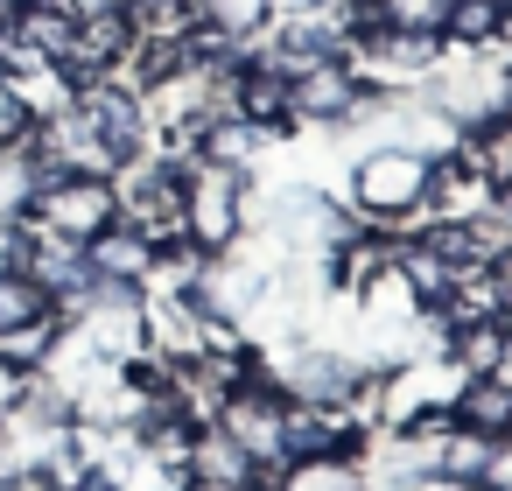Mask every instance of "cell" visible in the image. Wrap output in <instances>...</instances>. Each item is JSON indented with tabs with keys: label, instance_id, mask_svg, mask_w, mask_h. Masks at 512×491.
<instances>
[{
	"label": "cell",
	"instance_id": "2e32d148",
	"mask_svg": "<svg viewBox=\"0 0 512 491\" xmlns=\"http://www.w3.org/2000/svg\"><path fill=\"white\" fill-rule=\"evenodd\" d=\"M29 197H36V162L15 141V148H0V225H15L29 211Z\"/></svg>",
	"mask_w": 512,
	"mask_h": 491
},
{
	"label": "cell",
	"instance_id": "5b68a950",
	"mask_svg": "<svg viewBox=\"0 0 512 491\" xmlns=\"http://www.w3.org/2000/svg\"><path fill=\"white\" fill-rule=\"evenodd\" d=\"M365 99V85H358V71H351V57H316V64H302L295 78H288V113H295V134L302 127H337L351 106Z\"/></svg>",
	"mask_w": 512,
	"mask_h": 491
},
{
	"label": "cell",
	"instance_id": "9a60e30c",
	"mask_svg": "<svg viewBox=\"0 0 512 491\" xmlns=\"http://www.w3.org/2000/svg\"><path fill=\"white\" fill-rule=\"evenodd\" d=\"M358 463L351 456H288L274 470V491H351Z\"/></svg>",
	"mask_w": 512,
	"mask_h": 491
},
{
	"label": "cell",
	"instance_id": "d6986e66",
	"mask_svg": "<svg viewBox=\"0 0 512 491\" xmlns=\"http://www.w3.org/2000/svg\"><path fill=\"white\" fill-rule=\"evenodd\" d=\"M15 470H22V442H15V428H8V421H0V484H8Z\"/></svg>",
	"mask_w": 512,
	"mask_h": 491
},
{
	"label": "cell",
	"instance_id": "44dd1931",
	"mask_svg": "<svg viewBox=\"0 0 512 491\" xmlns=\"http://www.w3.org/2000/svg\"><path fill=\"white\" fill-rule=\"evenodd\" d=\"M491 218L512 232V176H505V183H491Z\"/></svg>",
	"mask_w": 512,
	"mask_h": 491
},
{
	"label": "cell",
	"instance_id": "e0dca14e",
	"mask_svg": "<svg viewBox=\"0 0 512 491\" xmlns=\"http://www.w3.org/2000/svg\"><path fill=\"white\" fill-rule=\"evenodd\" d=\"M477 484L484 491H512V435H491V456H484Z\"/></svg>",
	"mask_w": 512,
	"mask_h": 491
},
{
	"label": "cell",
	"instance_id": "6da1fadb",
	"mask_svg": "<svg viewBox=\"0 0 512 491\" xmlns=\"http://www.w3.org/2000/svg\"><path fill=\"white\" fill-rule=\"evenodd\" d=\"M428 169H435L428 155L393 148V141L358 148L344 162V204L365 225L393 232V239H421V225H428Z\"/></svg>",
	"mask_w": 512,
	"mask_h": 491
},
{
	"label": "cell",
	"instance_id": "8fae6325",
	"mask_svg": "<svg viewBox=\"0 0 512 491\" xmlns=\"http://www.w3.org/2000/svg\"><path fill=\"white\" fill-rule=\"evenodd\" d=\"M512 351V323L505 316H484V323H456L449 330V372L477 379V372H498Z\"/></svg>",
	"mask_w": 512,
	"mask_h": 491
},
{
	"label": "cell",
	"instance_id": "ba28073f",
	"mask_svg": "<svg viewBox=\"0 0 512 491\" xmlns=\"http://www.w3.org/2000/svg\"><path fill=\"white\" fill-rule=\"evenodd\" d=\"M183 477H211V484H253V477H260V484H274V477H267V470L225 435V428H197V435H190V449H183Z\"/></svg>",
	"mask_w": 512,
	"mask_h": 491
},
{
	"label": "cell",
	"instance_id": "30bf717a",
	"mask_svg": "<svg viewBox=\"0 0 512 491\" xmlns=\"http://www.w3.org/2000/svg\"><path fill=\"white\" fill-rule=\"evenodd\" d=\"M148 260H155V246H148L141 232H127L120 218H113L106 232H92V239H85V267H92L99 281H134V288H141Z\"/></svg>",
	"mask_w": 512,
	"mask_h": 491
},
{
	"label": "cell",
	"instance_id": "9c48e42d",
	"mask_svg": "<svg viewBox=\"0 0 512 491\" xmlns=\"http://www.w3.org/2000/svg\"><path fill=\"white\" fill-rule=\"evenodd\" d=\"M505 22H512V0H442L435 36L449 50H484V43L505 36Z\"/></svg>",
	"mask_w": 512,
	"mask_h": 491
},
{
	"label": "cell",
	"instance_id": "277c9868",
	"mask_svg": "<svg viewBox=\"0 0 512 491\" xmlns=\"http://www.w3.org/2000/svg\"><path fill=\"white\" fill-rule=\"evenodd\" d=\"M281 414H288V393L260 372V379H246V386L218 407V421H211V428H225V435H232V442H239L267 477H274V470H281Z\"/></svg>",
	"mask_w": 512,
	"mask_h": 491
},
{
	"label": "cell",
	"instance_id": "ac0fdd59",
	"mask_svg": "<svg viewBox=\"0 0 512 491\" xmlns=\"http://www.w3.org/2000/svg\"><path fill=\"white\" fill-rule=\"evenodd\" d=\"M29 134V113H22V99H15V85L0 78V148H15Z\"/></svg>",
	"mask_w": 512,
	"mask_h": 491
},
{
	"label": "cell",
	"instance_id": "7a4b0ae2",
	"mask_svg": "<svg viewBox=\"0 0 512 491\" xmlns=\"http://www.w3.org/2000/svg\"><path fill=\"white\" fill-rule=\"evenodd\" d=\"M239 204H246V176H239V169L190 162V176H183V239H190L197 253H225V246L246 232Z\"/></svg>",
	"mask_w": 512,
	"mask_h": 491
},
{
	"label": "cell",
	"instance_id": "7402d4cb",
	"mask_svg": "<svg viewBox=\"0 0 512 491\" xmlns=\"http://www.w3.org/2000/svg\"><path fill=\"white\" fill-rule=\"evenodd\" d=\"M183 491H274V484H260V477H253V484H211V477H183Z\"/></svg>",
	"mask_w": 512,
	"mask_h": 491
},
{
	"label": "cell",
	"instance_id": "4fadbf2b",
	"mask_svg": "<svg viewBox=\"0 0 512 491\" xmlns=\"http://www.w3.org/2000/svg\"><path fill=\"white\" fill-rule=\"evenodd\" d=\"M71 29H78V15L64 8V0H29V8H15V36H22L43 64H57V57L71 50Z\"/></svg>",
	"mask_w": 512,
	"mask_h": 491
},
{
	"label": "cell",
	"instance_id": "5bb4252c",
	"mask_svg": "<svg viewBox=\"0 0 512 491\" xmlns=\"http://www.w3.org/2000/svg\"><path fill=\"white\" fill-rule=\"evenodd\" d=\"M274 15H281L274 0H197V22L218 29L225 43H253V36H267Z\"/></svg>",
	"mask_w": 512,
	"mask_h": 491
},
{
	"label": "cell",
	"instance_id": "8992f818",
	"mask_svg": "<svg viewBox=\"0 0 512 491\" xmlns=\"http://www.w3.org/2000/svg\"><path fill=\"white\" fill-rule=\"evenodd\" d=\"M232 113L246 120V127H260V134H295V113H288V78L274 71V64H260V57H246L239 64V85H232Z\"/></svg>",
	"mask_w": 512,
	"mask_h": 491
},
{
	"label": "cell",
	"instance_id": "ffe728a7",
	"mask_svg": "<svg viewBox=\"0 0 512 491\" xmlns=\"http://www.w3.org/2000/svg\"><path fill=\"white\" fill-rule=\"evenodd\" d=\"M15 400H22V372H15L8 358H0V421L15 414Z\"/></svg>",
	"mask_w": 512,
	"mask_h": 491
},
{
	"label": "cell",
	"instance_id": "603a6c76",
	"mask_svg": "<svg viewBox=\"0 0 512 491\" xmlns=\"http://www.w3.org/2000/svg\"><path fill=\"white\" fill-rule=\"evenodd\" d=\"M351 491H386V484H372V477H365V470H358V484H351Z\"/></svg>",
	"mask_w": 512,
	"mask_h": 491
},
{
	"label": "cell",
	"instance_id": "52a82bcc",
	"mask_svg": "<svg viewBox=\"0 0 512 491\" xmlns=\"http://www.w3.org/2000/svg\"><path fill=\"white\" fill-rule=\"evenodd\" d=\"M449 421L470 428V435H512V386H505L498 372L456 379V393H449Z\"/></svg>",
	"mask_w": 512,
	"mask_h": 491
},
{
	"label": "cell",
	"instance_id": "3957f363",
	"mask_svg": "<svg viewBox=\"0 0 512 491\" xmlns=\"http://www.w3.org/2000/svg\"><path fill=\"white\" fill-rule=\"evenodd\" d=\"M29 218L85 246L92 232H106V225L120 218L113 176H50V183H36V197H29Z\"/></svg>",
	"mask_w": 512,
	"mask_h": 491
},
{
	"label": "cell",
	"instance_id": "7c38bea8",
	"mask_svg": "<svg viewBox=\"0 0 512 491\" xmlns=\"http://www.w3.org/2000/svg\"><path fill=\"white\" fill-rule=\"evenodd\" d=\"M64 316L57 309H43V316H29V323H15V330H0V358H8L15 372H43L57 351H64Z\"/></svg>",
	"mask_w": 512,
	"mask_h": 491
},
{
	"label": "cell",
	"instance_id": "cb8c5ba5",
	"mask_svg": "<svg viewBox=\"0 0 512 491\" xmlns=\"http://www.w3.org/2000/svg\"><path fill=\"white\" fill-rule=\"evenodd\" d=\"M498 379H505V386H512V351H505V365H498Z\"/></svg>",
	"mask_w": 512,
	"mask_h": 491
},
{
	"label": "cell",
	"instance_id": "d4e9b609",
	"mask_svg": "<svg viewBox=\"0 0 512 491\" xmlns=\"http://www.w3.org/2000/svg\"><path fill=\"white\" fill-rule=\"evenodd\" d=\"M0 8H29V0H0Z\"/></svg>",
	"mask_w": 512,
	"mask_h": 491
}]
</instances>
